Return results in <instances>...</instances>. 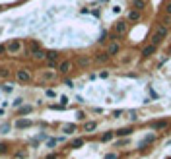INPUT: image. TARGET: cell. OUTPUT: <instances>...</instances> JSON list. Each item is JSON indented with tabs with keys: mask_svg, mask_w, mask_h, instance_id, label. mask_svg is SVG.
<instances>
[{
	"mask_svg": "<svg viewBox=\"0 0 171 159\" xmlns=\"http://www.w3.org/2000/svg\"><path fill=\"white\" fill-rule=\"evenodd\" d=\"M14 126L18 128V130L29 128V126H31V120H29V118H20V120H16V124H14Z\"/></svg>",
	"mask_w": 171,
	"mask_h": 159,
	"instance_id": "cell-6",
	"label": "cell"
},
{
	"mask_svg": "<svg viewBox=\"0 0 171 159\" xmlns=\"http://www.w3.org/2000/svg\"><path fill=\"white\" fill-rule=\"evenodd\" d=\"M31 54H33L35 60H43V58H47V53H45L43 49H39V51H35V53H31Z\"/></svg>",
	"mask_w": 171,
	"mask_h": 159,
	"instance_id": "cell-13",
	"label": "cell"
},
{
	"mask_svg": "<svg viewBox=\"0 0 171 159\" xmlns=\"http://www.w3.org/2000/svg\"><path fill=\"white\" fill-rule=\"evenodd\" d=\"M16 80H18L20 84H27V82L31 80V72H29L27 68H20V70H16Z\"/></svg>",
	"mask_w": 171,
	"mask_h": 159,
	"instance_id": "cell-2",
	"label": "cell"
},
{
	"mask_svg": "<svg viewBox=\"0 0 171 159\" xmlns=\"http://www.w3.org/2000/svg\"><path fill=\"white\" fill-rule=\"evenodd\" d=\"M167 35V25H160L158 29H156V35H154V45L160 41V39H163Z\"/></svg>",
	"mask_w": 171,
	"mask_h": 159,
	"instance_id": "cell-3",
	"label": "cell"
},
{
	"mask_svg": "<svg viewBox=\"0 0 171 159\" xmlns=\"http://www.w3.org/2000/svg\"><path fill=\"white\" fill-rule=\"evenodd\" d=\"M105 159H117V155L115 153H109V155H105Z\"/></svg>",
	"mask_w": 171,
	"mask_h": 159,
	"instance_id": "cell-30",
	"label": "cell"
},
{
	"mask_svg": "<svg viewBox=\"0 0 171 159\" xmlns=\"http://www.w3.org/2000/svg\"><path fill=\"white\" fill-rule=\"evenodd\" d=\"M0 53H6V51H4V45H2V47H0Z\"/></svg>",
	"mask_w": 171,
	"mask_h": 159,
	"instance_id": "cell-32",
	"label": "cell"
},
{
	"mask_svg": "<svg viewBox=\"0 0 171 159\" xmlns=\"http://www.w3.org/2000/svg\"><path fill=\"white\" fill-rule=\"evenodd\" d=\"M47 97H54V91H53V89H47Z\"/></svg>",
	"mask_w": 171,
	"mask_h": 159,
	"instance_id": "cell-29",
	"label": "cell"
},
{
	"mask_svg": "<svg viewBox=\"0 0 171 159\" xmlns=\"http://www.w3.org/2000/svg\"><path fill=\"white\" fill-rule=\"evenodd\" d=\"M156 53V45L152 43V45H148V47H144L142 49V56H152V54Z\"/></svg>",
	"mask_w": 171,
	"mask_h": 159,
	"instance_id": "cell-7",
	"label": "cell"
},
{
	"mask_svg": "<svg viewBox=\"0 0 171 159\" xmlns=\"http://www.w3.org/2000/svg\"><path fill=\"white\" fill-rule=\"evenodd\" d=\"M111 138H113V132H105V134L101 136V140H103V142H109Z\"/></svg>",
	"mask_w": 171,
	"mask_h": 159,
	"instance_id": "cell-22",
	"label": "cell"
},
{
	"mask_svg": "<svg viewBox=\"0 0 171 159\" xmlns=\"http://www.w3.org/2000/svg\"><path fill=\"white\" fill-rule=\"evenodd\" d=\"M127 20H128V21H138V20H140V12H136V10H134V12H130Z\"/></svg>",
	"mask_w": 171,
	"mask_h": 159,
	"instance_id": "cell-16",
	"label": "cell"
},
{
	"mask_svg": "<svg viewBox=\"0 0 171 159\" xmlns=\"http://www.w3.org/2000/svg\"><path fill=\"white\" fill-rule=\"evenodd\" d=\"M4 51H6V54H10V56H16V54H20L23 51V43L18 41V39H12L10 43L4 45Z\"/></svg>",
	"mask_w": 171,
	"mask_h": 159,
	"instance_id": "cell-1",
	"label": "cell"
},
{
	"mask_svg": "<svg viewBox=\"0 0 171 159\" xmlns=\"http://www.w3.org/2000/svg\"><path fill=\"white\" fill-rule=\"evenodd\" d=\"M117 53H119V45H117V43H111L109 49H107V54H109V56H115Z\"/></svg>",
	"mask_w": 171,
	"mask_h": 159,
	"instance_id": "cell-11",
	"label": "cell"
},
{
	"mask_svg": "<svg viewBox=\"0 0 171 159\" xmlns=\"http://www.w3.org/2000/svg\"><path fill=\"white\" fill-rule=\"evenodd\" d=\"M152 126L156 128V130H163V128L169 126V120H158V122H154Z\"/></svg>",
	"mask_w": 171,
	"mask_h": 159,
	"instance_id": "cell-8",
	"label": "cell"
},
{
	"mask_svg": "<svg viewBox=\"0 0 171 159\" xmlns=\"http://www.w3.org/2000/svg\"><path fill=\"white\" fill-rule=\"evenodd\" d=\"M144 2H146V0H144Z\"/></svg>",
	"mask_w": 171,
	"mask_h": 159,
	"instance_id": "cell-34",
	"label": "cell"
},
{
	"mask_svg": "<svg viewBox=\"0 0 171 159\" xmlns=\"http://www.w3.org/2000/svg\"><path fill=\"white\" fill-rule=\"evenodd\" d=\"M125 31H127V20H119L115 23V33L117 35H123Z\"/></svg>",
	"mask_w": 171,
	"mask_h": 159,
	"instance_id": "cell-5",
	"label": "cell"
},
{
	"mask_svg": "<svg viewBox=\"0 0 171 159\" xmlns=\"http://www.w3.org/2000/svg\"><path fill=\"white\" fill-rule=\"evenodd\" d=\"M47 60H49V62H56V60H58V53H56V51H49V53H47Z\"/></svg>",
	"mask_w": 171,
	"mask_h": 159,
	"instance_id": "cell-14",
	"label": "cell"
},
{
	"mask_svg": "<svg viewBox=\"0 0 171 159\" xmlns=\"http://www.w3.org/2000/svg\"><path fill=\"white\" fill-rule=\"evenodd\" d=\"M109 58H111V56H109V54H107V53H99V54H97V56H95V62L103 64V62H107Z\"/></svg>",
	"mask_w": 171,
	"mask_h": 159,
	"instance_id": "cell-12",
	"label": "cell"
},
{
	"mask_svg": "<svg viewBox=\"0 0 171 159\" xmlns=\"http://www.w3.org/2000/svg\"><path fill=\"white\" fill-rule=\"evenodd\" d=\"M87 62H89V58H85V56H82V58H78V64H80V66H85Z\"/></svg>",
	"mask_w": 171,
	"mask_h": 159,
	"instance_id": "cell-23",
	"label": "cell"
},
{
	"mask_svg": "<svg viewBox=\"0 0 171 159\" xmlns=\"http://www.w3.org/2000/svg\"><path fill=\"white\" fill-rule=\"evenodd\" d=\"M70 70H72V62L70 60H62V62L58 64V72L60 74H68Z\"/></svg>",
	"mask_w": 171,
	"mask_h": 159,
	"instance_id": "cell-4",
	"label": "cell"
},
{
	"mask_svg": "<svg viewBox=\"0 0 171 159\" xmlns=\"http://www.w3.org/2000/svg\"><path fill=\"white\" fill-rule=\"evenodd\" d=\"M70 146H72V148H82V146H84V140H82V138H76Z\"/></svg>",
	"mask_w": 171,
	"mask_h": 159,
	"instance_id": "cell-20",
	"label": "cell"
},
{
	"mask_svg": "<svg viewBox=\"0 0 171 159\" xmlns=\"http://www.w3.org/2000/svg\"><path fill=\"white\" fill-rule=\"evenodd\" d=\"M45 159H58V155H56V153H51V155H47Z\"/></svg>",
	"mask_w": 171,
	"mask_h": 159,
	"instance_id": "cell-27",
	"label": "cell"
},
{
	"mask_svg": "<svg viewBox=\"0 0 171 159\" xmlns=\"http://www.w3.org/2000/svg\"><path fill=\"white\" fill-rule=\"evenodd\" d=\"M167 159H171V157H167Z\"/></svg>",
	"mask_w": 171,
	"mask_h": 159,
	"instance_id": "cell-33",
	"label": "cell"
},
{
	"mask_svg": "<svg viewBox=\"0 0 171 159\" xmlns=\"http://www.w3.org/2000/svg\"><path fill=\"white\" fill-rule=\"evenodd\" d=\"M6 148H8L6 144H0V153H4V151H6Z\"/></svg>",
	"mask_w": 171,
	"mask_h": 159,
	"instance_id": "cell-28",
	"label": "cell"
},
{
	"mask_svg": "<svg viewBox=\"0 0 171 159\" xmlns=\"http://www.w3.org/2000/svg\"><path fill=\"white\" fill-rule=\"evenodd\" d=\"M165 12H167V14H169V16H171V2H169V4H167V6H165Z\"/></svg>",
	"mask_w": 171,
	"mask_h": 159,
	"instance_id": "cell-31",
	"label": "cell"
},
{
	"mask_svg": "<svg viewBox=\"0 0 171 159\" xmlns=\"http://www.w3.org/2000/svg\"><path fill=\"white\" fill-rule=\"evenodd\" d=\"M12 89H14V85H10V84L4 85V91H12Z\"/></svg>",
	"mask_w": 171,
	"mask_h": 159,
	"instance_id": "cell-26",
	"label": "cell"
},
{
	"mask_svg": "<svg viewBox=\"0 0 171 159\" xmlns=\"http://www.w3.org/2000/svg\"><path fill=\"white\" fill-rule=\"evenodd\" d=\"M12 76V72L6 68V66H0V80H8Z\"/></svg>",
	"mask_w": 171,
	"mask_h": 159,
	"instance_id": "cell-9",
	"label": "cell"
},
{
	"mask_svg": "<svg viewBox=\"0 0 171 159\" xmlns=\"http://www.w3.org/2000/svg\"><path fill=\"white\" fill-rule=\"evenodd\" d=\"M132 6L136 8V12H142L146 8V2H144V0H132Z\"/></svg>",
	"mask_w": 171,
	"mask_h": 159,
	"instance_id": "cell-10",
	"label": "cell"
},
{
	"mask_svg": "<svg viewBox=\"0 0 171 159\" xmlns=\"http://www.w3.org/2000/svg\"><path fill=\"white\" fill-rule=\"evenodd\" d=\"M62 130L66 132V134H72V132L76 130V126H74V124H64V126H62Z\"/></svg>",
	"mask_w": 171,
	"mask_h": 159,
	"instance_id": "cell-19",
	"label": "cell"
},
{
	"mask_svg": "<svg viewBox=\"0 0 171 159\" xmlns=\"http://www.w3.org/2000/svg\"><path fill=\"white\" fill-rule=\"evenodd\" d=\"M25 113H31V107L29 105H21L20 107V115H25Z\"/></svg>",
	"mask_w": 171,
	"mask_h": 159,
	"instance_id": "cell-21",
	"label": "cell"
},
{
	"mask_svg": "<svg viewBox=\"0 0 171 159\" xmlns=\"http://www.w3.org/2000/svg\"><path fill=\"white\" fill-rule=\"evenodd\" d=\"M41 80L43 82H51V80H54V72H41Z\"/></svg>",
	"mask_w": 171,
	"mask_h": 159,
	"instance_id": "cell-15",
	"label": "cell"
},
{
	"mask_svg": "<svg viewBox=\"0 0 171 159\" xmlns=\"http://www.w3.org/2000/svg\"><path fill=\"white\" fill-rule=\"evenodd\" d=\"M16 157H18V159H21V157H27V151H25V149H21V151H18V153H16Z\"/></svg>",
	"mask_w": 171,
	"mask_h": 159,
	"instance_id": "cell-24",
	"label": "cell"
},
{
	"mask_svg": "<svg viewBox=\"0 0 171 159\" xmlns=\"http://www.w3.org/2000/svg\"><path fill=\"white\" fill-rule=\"evenodd\" d=\"M95 126H97L95 122H85V124H84V130H85V132H91V130H95Z\"/></svg>",
	"mask_w": 171,
	"mask_h": 159,
	"instance_id": "cell-18",
	"label": "cell"
},
{
	"mask_svg": "<svg viewBox=\"0 0 171 159\" xmlns=\"http://www.w3.org/2000/svg\"><path fill=\"white\" fill-rule=\"evenodd\" d=\"M130 132H132V128H130V126H128V128H121V130H117V134H119V136H128Z\"/></svg>",
	"mask_w": 171,
	"mask_h": 159,
	"instance_id": "cell-17",
	"label": "cell"
},
{
	"mask_svg": "<svg viewBox=\"0 0 171 159\" xmlns=\"http://www.w3.org/2000/svg\"><path fill=\"white\" fill-rule=\"evenodd\" d=\"M21 103H23V99H16L14 101V107H21Z\"/></svg>",
	"mask_w": 171,
	"mask_h": 159,
	"instance_id": "cell-25",
	"label": "cell"
}]
</instances>
